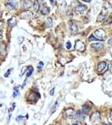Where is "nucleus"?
<instances>
[{
  "instance_id": "31",
  "label": "nucleus",
  "mask_w": 112,
  "mask_h": 125,
  "mask_svg": "<svg viewBox=\"0 0 112 125\" xmlns=\"http://www.w3.org/2000/svg\"><path fill=\"white\" fill-rule=\"evenodd\" d=\"M43 65H44V63H43V62H39V68H41V67H43Z\"/></svg>"
},
{
  "instance_id": "25",
  "label": "nucleus",
  "mask_w": 112,
  "mask_h": 125,
  "mask_svg": "<svg viewBox=\"0 0 112 125\" xmlns=\"http://www.w3.org/2000/svg\"><path fill=\"white\" fill-rule=\"evenodd\" d=\"M11 71H12V69H9V70H8L7 72H6V73H5V78H8Z\"/></svg>"
},
{
  "instance_id": "29",
  "label": "nucleus",
  "mask_w": 112,
  "mask_h": 125,
  "mask_svg": "<svg viewBox=\"0 0 112 125\" xmlns=\"http://www.w3.org/2000/svg\"><path fill=\"white\" fill-rule=\"evenodd\" d=\"M58 103V102L57 101V102H56V106H57V104ZM54 108H55V109H56V107H55V105H54V106H53V109H52V113H53L54 112Z\"/></svg>"
},
{
  "instance_id": "9",
  "label": "nucleus",
  "mask_w": 112,
  "mask_h": 125,
  "mask_svg": "<svg viewBox=\"0 0 112 125\" xmlns=\"http://www.w3.org/2000/svg\"><path fill=\"white\" fill-rule=\"evenodd\" d=\"M69 28H70V31H71L72 34H76L78 32V27L76 26V24H75L73 21H70Z\"/></svg>"
},
{
  "instance_id": "36",
  "label": "nucleus",
  "mask_w": 112,
  "mask_h": 125,
  "mask_svg": "<svg viewBox=\"0 0 112 125\" xmlns=\"http://www.w3.org/2000/svg\"><path fill=\"white\" fill-rule=\"evenodd\" d=\"M73 125H78V124H74Z\"/></svg>"
},
{
  "instance_id": "6",
  "label": "nucleus",
  "mask_w": 112,
  "mask_h": 125,
  "mask_svg": "<svg viewBox=\"0 0 112 125\" xmlns=\"http://www.w3.org/2000/svg\"><path fill=\"white\" fill-rule=\"evenodd\" d=\"M87 6L85 5H83V4H79L76 7H75V11L78 13H84L87 10Z\"/></svg>"
},
{
  "instance_id": "27",
  "label": "nucleus",
  "mask_w": 112,
  "mask_h": 125,
  "mask_svg": "<svg viewBox=\"0 0 112 125\" xmlns=\"http://www.w3.org/2000/svg\"><path fill=\"white\" fill-rule=\"evenodd\" d=\"M24 40V38L23 37H18V41H19V43H21L22 41Z\"/></svg>"
},
{
  "instance_id": "26",
  "label": "nucleus",
  "mask_w": 112,
  "mask_h": 125,
  "mask_svg": "<svg viewBox=\"0 0 112 125\" xmlns=\"http://www.w3.org/2000/svg\"><path fill=\"white\" fill-rule=\"evenodd\" d=\"M24 119V116H19L18 117H16V120H21Z\"/></svg>"
},
{
  "instance_id": "19",
  "label": "nucleus",
  "mask_w": 112,
  "mask_h": 125,
  "mask_svg": "<svg viewBox=\"0 0 112 125\" xmlns=\"http://www.w3.org/2000/svg\"><path fill=\"white\" fill-rule=\"evenodd\" d=\"M46 26L47 27H53V21H52V19L50 18V17L46 19Z\"/></svg>"
},
{
  "instance_id": "21",
  "label": "nucleus",
  "mask_w": 112,
  "mask_h": 125,
  "mask_svg": "<svg viewBox=\"0 0 112 125\" xmlns=\"http://www.w3.org/2000/svg\"><path fill=\"white\" fill-rule=\"evenodd\" d=\"M111 23H112V16H109V17L105 21V22H104V25L110 24H111Z\"/></svg>"
},
{
  "instance_id": "16",
  "label": "nucleus",
  "mask_w": 112,
  "mask_h": 125,
  "mask_svg": "<svg viewBox=\"0 0 112 125\" xmlns=\"http://www.w3.org/2000/svg\"><path fill=\"white\" fill-rule=\"evenodd\" d=\"M49 8L47 7L46 5H45L41 10V14L42 15H47V14L49 13Z\"/></svg>"
},
{
  "instance_id": "24",
  "label": "nucleus",
  "mask_w": 112,
  "mask_h": 125,
  "mask_svg": "<svg viewBox=\"0 0 112 125\" xmlns=\"http://www.w3.org/2000/svg\"><path fill=\"white\" fill-rule=\"evenodd\" d=\"M66 48H67V49H71V43L70 42H68L66 43Z\"/></svg>"
},
{
  "instance_id": "5",
  "label": "nucleus",
  "mask_w": 112,
  "mask_h": 125,
  "mask_svg": "<svg viewBox=\"0 0 112 125\" xmlns=\"http://www.w3.org/2000/svg\"><path fill=\"white\" fill-rule=\"evenodd\" d=\"M5 5L8 9L10 10H14L17 6V2L16 0H9L6 3H5Z\"/></svg>"
},
{
  "instance_id": "7",
  "label": "nucleus",
  "mask_w": 112,
  "mask_h": 125,
  "mask_svg": "<svg viewBox=\"0 0 112 125\" xmlns=\"http://www.w3.org/2000/svg\"><path fill=\"white\" fill-rule=\"evenodd\" d=\"M108 12V11L103 10L100 12V13L99 14V16H98L97 17V22H102L104 21V19L106 18V16H107V13Z\"/></svg>"
},
{
  "instance_id": "3",
  "label": "nucleus",
  "mask_w": 112,
  "mask_h": 125,
  "mask_svg": "<svg viewBox=\"0 0 112 125\" xmlns=\"http://www.w3.org/2000/svg\"><path fill=\"white\" fill-rule=\"evenodd\" d=\"M75 50L78 51V52H84V51L85 50V45L82 42L77 40L76 42H75Z\"/></svg>"
},
{
  "instance_id": "13",
  "label": "nucleus",
  "mask_w": 112,
  "mask_h": 125,
  "mask_svg": "<svg viewBox=\"0 0 112 125\" xmlns=\"http://www.w3.org/2000/svg\"><path fill=\"white\" fill-rule=\"evenodd\" d=\"M90 106H89L88 104H85L82 106V112L84 113V114H88L89 110H90Z\"/></svg>"
},
{
  "instance_id": "2",
  "label": "nucleus",
  "mask_w": 112,
  "mask_h": 125,
  "mask_svg": "<svg viewBox=\"0 0 112 125\" xmlns=\"http://www.w3.org/2000/svg\"><path fill=\"white\" fill-rule=\"evenodd\" d=\"M76 113L73 109H71V108H68V109H65V111H64V116H66L67 118H69V119H75V116H76Z\"/></svg>"
},
{
  "instance_id": "10",
  "label": "nucleus",
  "mask_w": 112,
  "mask_h": 125,
  "mask_svg": "<svg viewBox=\"0 0 112 125\" xmlns=\"http://www.w3.org/2000/svg\"><path fill=\"white\" fill-rule=\"evenodd\" d=\"M100 119V112H94L93 114L91 115V118H90V120L92 122H95V121H97V120H99Z\"/></svg>"
},
{
  "instance_id": "34",
  "label": "nucleus",
  "mask_w": 112,
  "mask_h": 125,
  "mask_svg": "<svg viewBox=\"0 0 112 125\" xmlns=\"http://www.w3.org/2000/svg\"><path fill=\"white\" fill-rule=\"evenodd\" d=\"M49 1H50V2H51V3H53L54 0H49Z\"/></svg>"
},
{
  "instance_id": "15",
  "label": "nucleus",
  "mask_w": 112,
  "mask_h": 125,
  "mask_svg": "<svg viewBox=\"0 0 112 125\" xmlns=\"http://www.w3.org/2000/svg\"><path fill=\"white\" fill-rule=\"evenodd\" d=\"M85 114H84V113L82 112V111H78L76 113V116H75V119H78V120H83L84 118H85Z\"/></svg>"
},
{
  "instance_id": "11",
  "label": "nucleus",
  "mask_w": 112,
  "mask_h": 125,
  "mask_svg": "<svg viewBox=\"0 0 112 125\" xmlns=\"http://www.w3.org/2000/svg\"><path fill=\"white\" fill-rule=\"evenodd\" d=\"M21 2H22V5L25 9H29L32 5L31 0H22Z\"/></svg>"
},
{
  "instance_id": "33",
  "label": "nucleus",
  "mask_w": 112,
  "mask_h": 125,
  "mask_svg": "<svg viewBox=\"0 0 112 125\" xmlns=\"http://www.w3.org/2000/svg\"><path fill=\"white\" fill-rule=\"evenodd\" d=\"M82 1H84V2H89L91 1V0H82Z\"/></svg>"
},
{
  "instance_id": "30",
  "label": "nucleus",
  "mask_w": 112,
  "mask_h": 125,
  "mask_svg": "<svg viewBox=\"0 0 112 125\" xmlns=\"http://www.w3.org/2000/svg\"><path fill=\"white\" fill-rule=\"evenodd\" d=\"M107 43H108L109 45H112V37L107 41Z\"/></svg>"
},
{
  "instance_id": "4",
  "label": "nucleus",
  "mask_w": 112,
  "mask_h": 125,
  "mask_svg": "<svg viewBox=\"0 0 112 125\" xmlns=\"http://www.w3.org/2000/svg\"><path fill=\"white\" fill-rule=\"evenodd\" d=\"M107 62H105V61L100 62L97 64V71L99 72L100 73H103V71H104L106 69H107Z\"/></svg>"
},
{
  "instance_id": "14",
  "label": "nucleus",
  "mask_w": 112,
  "mask_h": 125,
  "mask_svg": "<svg viewBox=\"0 0 112 125\" xmlns=\"http://www.w3.org/2000/svg\"><path fill=\"white\" fill-rule=\"evenodd\" d=\"M23 14V17L24 19H27V20H32V13L30 12V11H26L22 13Z\"/></svg>"
},
{
  "instance_id": "8",
  "label": "nucleus",
  "mask_w": 112,
  "mask_h": 125,
  "mask_svg": "<svg viewBox=\"0 0 112 125\" xmlns=\"http://www.w3.org/2000/svg\"><path fill=\"white\" fill-rule=\"evenodd\" d=\"M92 49H95L96 51H100L101 49H103V45L100 42H96V43H93L91 45Z\"/></svg>"
},
{
  "instance_id": "32",
  "label": "nucleus",
  "mask_w": 112,
  "mask_h": 125,
  "mask_svg": "<svg viewBox=\"0 0 112 125\" xmlns=\"http://www.w3.org/2000/svg\"><path fill=\"white\" fill-rule=\"evenodd\" d=\"M110 119L112 120V110H111V112H110Z\"/></svg>"
},
{
  "instance_id": "18",
  "label": "nucleus",
  "mask_w": 112,
  "mask_h": 125,
  "mask_svg": "<svg viewBox=\"0 0 112 125\" xmlns=\"http://www.w3.org/2000/svg\"><path fill=\"white\" fill-rule=\"evenodd\" d=\"M33 7H34L35 10L36 12H38L39 10V8H40V5H39V2L37 0H35V1L33 2Z\"/></svg>"
},
{
  "instance_id": "23",
  "label": "nucleus",
  "mask_w": 112,
  "mask_h": 125,
  "mask_svg": "<svg viewBox=\"0 0 112 125\" xmlns=\"http://www.w3.org/2000/svg\"><path fill=\"white\" fill-rule=\"evenodd\" d=\"M97 40H99L98 38H96V37H93V36H90L89 38V41H97Z\"/></svg>"
},
{
  "instance_id": "28",
  "label": "nucleus",
  "mask_w": 112,
  "mask_h": 125,
  "mask_svg": "<svg viewBox=\"0 0 112 125\" xmlns=\"http://www.w3.org/2000/svg\"><path fill=\"white\" fill-rule=\"evenodd\" d=\"M54 90H55V88H53L52 90L50 91V95H53V94H54Z\"/></svg>"
},
{
  "instance_id": "1",
  "label": "nucleus",
  "mask_w": 112,
  "mask_h": 125,
  "mask_svg": "<svg viewBox=\"0 0 112 125\" xmlns=\"http://www.w3.org/2000/svg\"><path fill=\"white\" fill-rule=\"evenodd\" d=\"M94 36L96 37V38L99 39L100 41H103L107 37V35H106V32L103 29H98L94 32Z\"/></svg>"
},
{
  "instance_id": "17",
  "label": "nucleus",
  "mask_w": 112,
  "mask_h": 125,
  "mask_svg": "<svg viewBox=\"0 0 112 125\" xmlns=\"http://www.w3.org/2000/svg\"><path fill=\"white\" fill-rule=\"evenodd\" d=\"M111 8H112V5L109 3L108 2H106L104 4H103V10H107V11H109V10H111Z\"/></svg>"
},
{
  "instance_id": "37",
  "label": "nucleus",
  "mask_w": 112,
  "mask_h": 125,
  "mask_svg": "<svg viewBox=\"0 0 112 125\" xmlns=\"http://www.w3.org/2000/svg\"><path fill=\"white\" fill-rule=\"evenodd\" d=\"M39 1H43V0H39Z\"/></svg>"
},
{
  "instance_id": "22",
  "label": "nucleus",
  "mask_w": 112,
  "mask_h": 125,
  "mask_svg": "<svg viewBox=\"0 0 112 125\" xmlns=\"http://www.w3.org/2000/svg\"><path fill=\"white\" fill-rule=\"evenodd\" d=\"M19 95V91H18V89L16 87L14 88V93H13V97L16 98V96Z\"/></svg>"
},
{
  "instance_id": "35",
  "label": "nucleus",
  "mask_w": 112,
  "mask_h": 125,
  "mask_svg": "<svg viewBox=\"0 0 112 125\" xmlns=\"http://www.w3.org/2000/svg\"><path fill=\"white\" fill-rule=\"evenodd\" d=\"M111 67H112V61L111 62Z\"/></svg>"
},
{
  "instance_id": "20",
  "label": "nucleus",
  "mask_w": 112,
  "mask_h": 125,
  "mask_svg": "<svg viewBox=\"0 0 112 125\" xmlns=\"http://www.w3.org/2000/svg\"><path fill=\"white\" fill-rule=\"evenodd\" d=\"M33 70H34V69H33V67H28V71H27V79L29 78V77L32 74V73H33Z\"/></svg>"
},
{
  "instance_id": "12",
  "label": "nucleus",
  "mask_w": 112,
  "mask_h": 125,
  "mask_svg": "<svg viewBox=\"0 0 112 125\" xmlns=\"http://www.w3.org/2000/svg\"><path fill=\"white\" fill-rule=\"evenodd\" d=\"M8 24L10 27H13L16 25V20L15 16H13L12 18H10L9 21H8Z\"/></svg>"
}]
</instances>
